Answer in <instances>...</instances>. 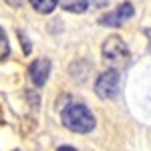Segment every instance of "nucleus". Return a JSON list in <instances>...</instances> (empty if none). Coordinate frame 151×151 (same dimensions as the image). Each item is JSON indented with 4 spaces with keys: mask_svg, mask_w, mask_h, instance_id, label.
Wrapping results in <instances>:
<instances>
[{
    "mask_svg": "<svg viewBox=\"0 0 151 151\" xmlns=\"http://www.w3.org/2000/svg\"><path fill=\"white\" fill-rule=\"evenodd\" d=\"M103 60L113 70H121L129 65V48L121 36H109L103 42Z\"/></svg>",
    "mask_w": 151,
    "mask_h": 151,
    "instance_id": "f03ea898",
    "label": "nucleus"
},
{
    "mask_svg": "<svg viewBox=\"0 0 151 151\" xmlns=\"http://www.w3.org/2000/svg\"><path fill=\"white\" fill-rule=\"evenodd\" d=\"M30 4H32V8L36 12H40V14H50V12L57 8L58 0H30Z\"/></svg>",
    "mask_w": 151,
    "mask_h": 151,
    "instance_id": "0eeeda50",
    "label": "nucleus"
},
{
    "mask_svg": "<svg viewBox=\"0 0 151 151\" xmlns=\"http://www.w3.org/2000/svg\"><path fill=\"white\" fill-rule=\"evenodd\" d=\"M57 151H77L75 147H70V145H63V147H58Z\"/></svg>",
    "mask_w": 151,
    "mask_h": 151,
    "instance_id": "1a4fd4ad",
    "label": "nucleus"
},
{
    "mask_svg": "<svg viewBox=\"0 0 151 151\" xmlns=\"http://www.w3.org/2000/svg\"><path fill=\"white\" fill-rule=\"evenodd\" d=\"M63 125L73 133H89L95 129V115L83 103H69L60 113Z\"/></svg>",
    "mask_w": 151,
    "mask_h": 151,
    "instance_id": "f257e3e1",
    "label": "nucleus"
},
{
    "mask_svg": "<svg viewBox=\"0 0 151 151\" xmlns=\"http://www.w3.org/2000/svg\"><path fill=\"white\" fill-rule=\"evenodd\" d=\"M8 55H10V45H8V38L4 35V30L0 28V60H4Z\"/></svg>",
    "mask_w": 151,
    "mask_h": 151,
    "instance_id": "6e6552de",
    "label": "nucleus"
},
{
    "mask_svg": "<svg viewBox=\"0 0 151 151\" xmlns=\"http://www.w3.org/2000/svg\"><path fill=\"white\" fill-rule=\"evenodd\" d=\"M133 4L131 2H123V4H119L115 10L107 12L103 18H101V24L103 26H121V24L129 20L131 16H133Z\"/></svg>",
    "mask_w": 151,
    "mask_h": 151,
    "instance_id": "20e7f679",
    "label": "nucleus"
},
{
    "mask_svg": "<svg viewBox=\"0 0 151 151\" xmlns=\"http://www.w3.org/2000/svg\"><path fill=\"white\" fill-rule=\"evenodd\" d=\"M145 36H147V40H149V50H151V28L145 30Z\"/></svg>",
    "mask_w": 151,
    "mask_h": 151,
    "instance_id": "9b49d317",
    "label": "nucleus"
},
{
    "mask_svg": "<svg viewBox=\"0 0 151 151\" xmlns=\"http://www.w3.org/2000/svg\"><path fill=\"white\" fill-rule=\"evenodd\" d=\"M6 2H8V4H12V6H20L24 0H6Z\"/></svg>",
    "mask_w": 151,
    "mask_h": 151,
    "instance_id": "9d476101",
    "label": "nucleus"
},
{
    "mask_svg": "<svg viewBox=\"0 0 151 151\" xmlns=\"http://www.w3.org/2000/svg\"><path fill=\"white\" fill-rule=\"evenodd\" d=\"M119 70H105L99 75V79L95 83V93L99 95L101 99H115L119 93Z\"/></svg>",
    "mask_w": 151,
    "mask_h": 151,
    "instance_id": "7ed1b4c3",
    "label": "nucleus"
},
{
    "mask_svg": "<svg viewBox=\"0 0 151 151\" xmlns=\"http://www.w3.org/2000/svg\"><path fill=\"white\" fill-rule=\"evenodd\" d=\"M60 8H65L67 12H75V14H81L87 10L89 2L87 0H58Z\"/></svg>",
    "mask_w": 151,
    "mask_h": 151,
    "instance_id": "423d86ee",
    "label": "nucleus"
},
{
    "mask_svg": "<svg viewBox=\"0 0 151 151\" xmlns=\"http://www.w3.org/2000/svg\"><path fill=\"white\" fill-rule=\"evenodd\" d=\"M50 75V60L48 58H36L35 63L28 67V77L35 87H42Z\"/></svg>",
    "mask_w": 151,
    "mask_h": 151,
    "instance_id": "39448f33",
    "label": "nucleus"
}]
</instances>
